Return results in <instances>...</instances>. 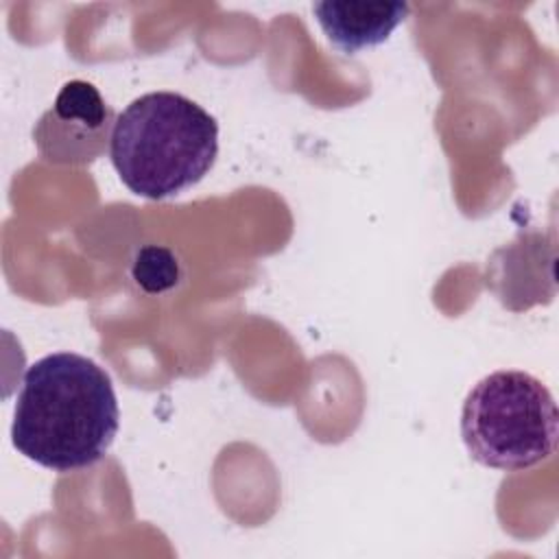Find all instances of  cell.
<instances>
[{
  "label": "cell",
  "mask_w": 559,
  "mask_h": 559,
  "mask_svg": "<svg viewBox=\"0 0 559 559\" xmlns=\"http://www.w3.org/2000/svg\"><path fill=\"white\" fill-rule=\"evenodd\" d=\"M109 155L133 194L168 199L199 183L214 166L218 124L183 94L148 92L116 116Z\"/></svg>",
  "instance_id": "2"
},
{
  "label": "cell",
  "mask_w": 559,
  "mask_h": 559,
  "mask_svg": "<svg viewBox=\"0 0 559 559\" xmlns=\"http://www.w3.org/2000/svg\"><path fill=\"white\" fill-rule=\"evenodd\" d=\"M559 413L535 376L500 369L480 378L463 402L461 437L485 467L522 472L557 450Z\"/></svg>",
  "instance_id": "3"
},
{
  "label": "cell",
  "mask_w": 559,
  "mask_h": 559,
  "mask_svg": "<svg viewBox=\"0 0 559 559\" xmlns=\"http://www.w3.org/2000/svg\"><path fill=\"white\" fill-rule=\"evenodd\" d=\"M133 280L146 293H164L179 280V264L173 251L164 247H144L133 262Z\"/></svg>",
  "instance_id": "6"
},
{
  "label": "cell",
  "mask_w": 559,
  "mask_h": 559,
  "mask_svg": "<svg viewBox=\"0 0 559 559\" xmlns=\"http://www.w3.org/2000/svg\"><path fill=\"white\" fill-rule=\"evenodd\" d=\"M114 124V109L100 92L74 79L61 87L52 107L39 118L33 138L48 162L87 164L105 153Z\"/></svg>",
  "instance_id": "4"
},
{
  "label": "cell",
  "mask_w": 559,
  "mask_h": 559,
  "mask_svg": "<svg viewBox=\"0 0 559 559\" xmlns=\"http://www.w3.org/2000/svg\"><path fill=\"white\" fill-rule=\"evenodd\" d=\"M319 26L332 46L345 55L378 46L408 15L406 2H317L312 4Z\"/></svg>",
  "instance_id": "5"
},
{
  "label": "cell",
  "mask_w": 559,
  "mask_h": 559,
  "mask_svg": "<svg viewBox=\"0 0 559 559\" xmlns=\"http://www.w3.org/2000/svg\"><path fill=\"white\" fill-rule=\"evenodd\" d=\"M118 424L109 373L87 356L57 352L26 369L15 400L11 441L37 465L72 472L107 454Z\"/></svg>",
  "instance_id": "1"
}]
</instances>
